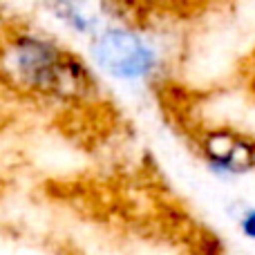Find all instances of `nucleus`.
Listing matches in <instances>:
<instances>
[{"instance_id": "f257e3e1", "label": "nucleus", "mask_w": 255, "mask_h": 255, "mask_svg": "<svg viewBox=\"0 0 255 255\" xmlns=\"http://www.w3.org/2000/svg\"><path fill=\"white\" fill-rule=\"evenodd\" d=\"M148 25H112L94 38L92 54L108 76L124 83L157 81L166 67V56L157 40L145 34Z\"/></svg>"}, {"instance_id": "f03ea898", "label": "nucleus", "mask_w": 255, "mask_h": 255, "mask_svg": "<svg viewBox=\"0 0 255 255\" xmlns=\"http://www.w3.org/2000/svg\"><path fill=\"white\" fill-rule=\"evenodd\" d=\"M195 152L222 181L255 172V134L233 124H204L190 132Z\"/></svg>"}, {"instance_id": "7ed1b4c3", "label": "nucleus", "mask_w": 255, "mask_h": 255, "mask_svg": "<svg viewBox=\"0 0 255 255\" xmlns=\"http://www.w3.org/2000/svg\"><path fill=\"white\" fill-rule=\"evenodd\" d=\"M134 25H152L161 18H181L199 7V0H115Z\"/></svg>"}, {"instance_id": "20e7f679", "label": "nucleus", "mask_w": 255, "mask_h": 255, "mask_svg": "<svg viewBox=\"0 0 255 255\" xmlns=\"http://www.w3.org/2000/svg\"><path fill=\"white\" fill-rule=\"evenodd\" d=\"M238 229L242 238H247L249 242H255V208H247V211L240 213Z\"/></svg>"}, {"instance_id": "39448f33", "label": "nucleus", "mask_w": 255, "mask_h": 255, "mask_svg": "<svg viewBox=\"0 0 255 255\" xmlns=\"http://www.w3.org/2000/svg\"><path fill=\"white\" fill-rule=\"evenodd\" d=\"M249 74H247V79H249V83L253 85V90H255V49H253V54H251V58H249Z\"/></svg>"}]
</instances>
